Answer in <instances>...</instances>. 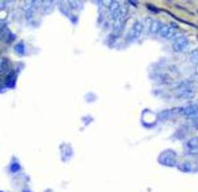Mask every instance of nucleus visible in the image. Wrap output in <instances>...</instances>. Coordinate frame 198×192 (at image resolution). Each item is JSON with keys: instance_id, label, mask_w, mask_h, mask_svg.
Here are the masks:
<instances>
[{"instance_id": "2", "label": "nucleus", "mask_w": 198, "mask_h": 192, "mask_svg": "<svg viewBox=\"0 0 198 192\" xmlns=\"http://www.w3.org/2000/svg\"><path fill=\"white\" fill-rule=\"evenodd\" d=\"M143 24L140 22H136L132 26L131 32H130V36L132 38H137L140 36L141 33L143 32Z\"/></svg>"}, {"instance_id": "1", "label": "nucleus", "mask_w": 198, "mask_h": 192, "mask_svg": "<svg viewBox=\"0 0 198 192\" xmlns=\"http://www.w3.org/2000/svg\"><path fill=\"white\" fill-rule=\"evenodd\" d=\"M176 31L171 26H163L160 30V35L163 38H171L172 36L175 34Z\"/></svg>"}, {"instance_id": "4", "label": "nucleus", "mask_w": 198, "mask_h": 192, "mask_svg": "<svg viewBox=\"0 0 198 192\" xmlns=\"http://www.w3.org/2000/svg\"><path fill=\"white\" fill-rule=\"evenodd\" d=\"M120 6H120V4H119V3H118V2H116V1L111 2L110 5L108 6V8H109V11L111 12V13L112 14V16L114 14H116V13L119 10Z\"/></svg>"}, {"instance_id": "5", "label": "nucleus", "mask_w": 198, "mask_h": 192, "mask_svg": "<svg viewBox=\"0 0 198 192\" xmlns=\"http://www.w3.org/2000/svg\"><path fill=\"white\" fill-rule=\"evenodd\" d=\"M162 26H160V23L158 21H154L151 25V31L152 33H157L160 32Z\"/></svg>"}, {"instance_id": "3", "label": "nucleus", "mask_w": 198, "mask_h": 192, "mask_svg": "<svg viewBox=\"0 0 198 192\" xmlns=\"http://www.w3.org/2000/svg\"><path fill=\"white\" fill-rule=\"evenodd\" d=\"M187 42L185 40V39L183 38H180L178 39L177 40H176V42L173 44V49L176 50V51H179L180 50H182L183 48H184V47L187 45L186 44Z\"/></svg>"}]
</instances>
